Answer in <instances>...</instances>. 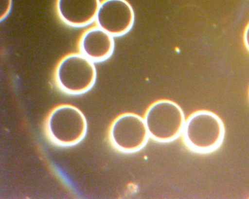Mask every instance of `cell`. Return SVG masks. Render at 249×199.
I'll use <instances>...</instances> for the list:
<instances>
[{
  "label": "cell",
  "instance_id": "obj_4",
  "mask_svg": "<svg viewBox=\"0 0 249 199\" xmlns=\"http://www.w3.org/2000/svg\"><path fill=\"white\" fill-rule=\"evenodd\" d=\"M144 120L149 137L160 142H168L178 138L182 133L186 120L180 107L165 99L151 105Z\"/></svg>",
  "mask_w": 249,
  "mask_h": 199
},
{
  "label": "cell",
  "instance_id": "obj_10",
  "mask_svg": "<svg viewBox=\"0 0 249 199\" xmlns=\"http://www.w3.org/2000/svg\"><path fill=\"white\" fill-rule=\"evenodd\" d=\"M243 38L245 45L249 51V23L245 29Z\"/></svg>",
  "mask_w": 249,
  "mask_h": 199
},
{
  "label": "cell",
  "instance_id": "obj_1",
  "mask_svg": "<svg viewBox=\"0 0 249 199\" xmlns=\"http://www.w3.org/2000/svg\"><path fill=\"white\" fill-rule=\"evenodd\" d=\"M47 139L61 147L74 145L85 137L87 122L83 112L72 105L63 104L54 107L44 122Z\"/></svg>",
  "mask_w": 249,
  "mask_h": 199
},
{
  "label": "cell",
  "instance_id": "obj_9",
  "mask_svg": "<svg viewBox=\"0 0 249 199\" xmlns=\"http://www.w3.org/2000/svg\"><path fill=\"white\" fill-rule=\"evenodd\" d=\"M12 7V0H0V20L5 19L9 15Z\"/></svg>",
  "mask_w": 249,
  "mask_h": 199
},
{
  "label": "cell",
  "instance_id": "obj_11",
  "mask_svg": "<svg viewBox=\"0 0 249 199\" xmlns=\"http://www.w3.org/2000/svg\"></svg>",
  "mask_w": 249,
  "mask_h": 199
},
{
  "label": "cell",
  "instance_id": "obj_5",
  "mask_svg": "<svg viewBox=\"0 0 249 199\" xmlns=\"http://www.w3.org/2000/svg\"><path fill=\"white\" fill-rule=\"evenodd\" d=\"M149 137L144 118L133 113L118 117L111 124L108 132L111 145L118 150L126 153L141 149Z\"/></svg>",
  "mask_w": 249,
  "mask_h": 199
},
{
  "label": "cell",
  "instance_id": "obj_6",
  "mask_svg": "<svg viewBox=\"0 0 249 199\" xmlns=\"http://www.w3.org/2000/svg\"><path fill=\"white\" fill-rule=\"evenodd\" d=\"M135 20L133 9L126 0H103L97 13V26L114 36L126 34Z\"/></svg>",
  "mask_w": 249,
  "mask_h": 199
},
{
  "label": "cell",
  "instance_id": "obj_3",
  "mask_svg": "<svg viewBox=\"0 0 249 199\" xmlns=\"http://www.w3.org/2000/svg\"><path fill=\"white\" fill-rule=\"evenodd\" d=\"M97 77L94 62L81 53L70 54L58 63L55 71L56 84L63 92L79 95L90 90Z\"/></svg>",
  "mask_w": 249,
  "mask_h": 199
},
{
  "label": "cell",
  "instance_id": "obj_7",
  "mask_svg": "<svg viewBox=\"0 0 249 199\" xmlns=\"http://www.w3.org/2000/svg\"><path fill=\"white\" fill-rule=\"evenodd\" d=\"M100 2V0H56V11L66 24L84 27L95 20Z\"/></svg>",
  "mask_w": 249,
  "mask_h": 199
},
{
  "label": "cell",
  "instance_id": "obj_8",
  "mask_svg": "<svg viewBox=\"0 0 249 199\" xmlns=\"http://www.w3.org/2000/svg\"><path fill=\"white\" fill-rule=\"evenodd\" d=\"M79 47L80 53L93 62L103 61L113 53L114 37L97 26L91 27L82 35Z\"/></svg>",
  "mask_w": 249,
  "mask_h": 199
},
{
  "label": "cell",
  "instance_id": "obj_2",
  "mask_svg": "<svg viewBox=\"0 0 249 199\" xmlns=\"http://www.w3.org/2000/svg\"><path fill=\"white\" fill-rule=\"evenodd\" d=\"M225 127L215 113L201 110L192 113L185 120L182 131L187 146L194 152L206 154L217 149L225 136Z\"/></svg>",
  "mask_w": 249,
  "mask_h": 199
}]
</instances>
